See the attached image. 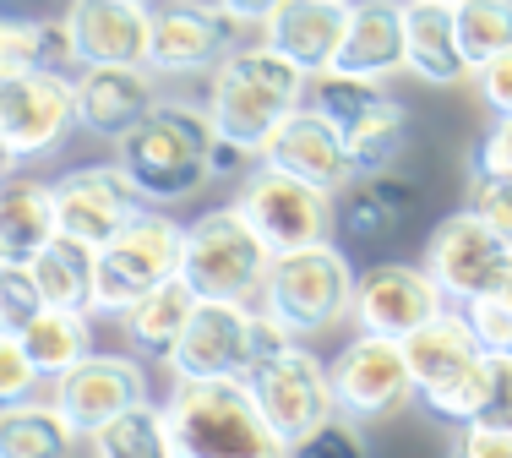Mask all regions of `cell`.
Listing matches in <instances>:
<instances>
[{
  "label": "cell",
  "mask_w": 512,
  "mask_h": 458,
  "mask_svg": "<svg viewBox=\"0 0 512 458\" xmlns=\"http://www.w3.org/2000/svg\"><path fill=\"white\" fill-rule=\"evenodd\" d=\"M306 82H311L306 71L295 60H284L267 39L235 44L213 66V82H207V99H202L207 120H213V137L235 142V148H246L256 159L267 131L295 104H306Z\"/></svg>",
  "instance_id": "6da1fadb"
},
{
  "label": "cell",
  "mask_w": 512,
  "mask_h": 458,
  "mask_svg": "<svg viewBox=\"0 0 512 458\" xmlns=\"http://www.w3.org/2000/svg\"><path fill=\"white\" fill-rule=\"evenodd\" d=\"M115 148H120L115 164L131 175L137 197L153 202V208H175L213 180V120H207L202 104L158 99L148 120L131 126Z\"/></svg>",
  "instance_id": "7a4b0ae2"
},
{
  "label": "cell",
  "mask_w": 512,
  "mask_h": 458,
  "mask_svg": "<svg viewBox=\"0 0 512 458\" xmlns=\"http://www.w3.org/2000/svg\"><path fill=\"white\" fill-rule=\"evenodd\" d=\"M169 453L180 458H273L284 453L246 377H175L164 404Z\"/></svg>",
  "instance_id": "3957f363"
},
{
  "label": "cell",
  "mask_w": 512,
  "mask_h": 458,
  "mask_svg": "<svg viewBox=\"0 0 512 458\" xmlns=\"http://www.w3.org/2000/svg\"><path fill=\"white\" fill-rule=\"evenodd\" d=\"M349 300H355V268H349V257L333 240L273 251L267 279L256 289V306L273 322H284L295 339L338 328V322L349 317Z\"/></svg>",
  "instance_id": "277c9868"
},
{
  "label": "cell",
  "mask_w": 512,
  "mask_h": 458,
  "mask_svg": "<svg viewBox=\"0 0 512 458\" xmlns=\"http://www.w3.org/2000/svg\"><path fill=\"white\" fill-rule=\"evenodd\" d=\"M404 355L414 371V399L431 415H442L447 426H463V420L480 415L491 349L480 344V333L469 328L463 311H436L431 322H420L404 339Z\"/></svg>",
  "instance_id": "5b68a950"
},
{
  "label": "cell",
  "mask_w": 512,
  "mask_h": 458,
  "mask_svg": "<svg viewBox=\"0 0 512 458\" xmlns=\"http://www.w3.org/2000/svg\"><path fill=\"white\" fill-rule=\"evenodd\" d=\"M180 246H186V224H175L169 213L142 208L120 235H109L93 251V317H120L126 306H137L148 289L180 273Z\"/></svg>",
  "instance_id": "8992f818"
},
{
  "label": "cell",
  "mask_w": 512,
  "mask_h": 458,
  "mask_svg": "<svg viewBox=\"0 0 512 458\" xmlns=\"http://www.w3.org/2000/svg\"><path fill=\"white\" fill-rule=\"evenodd\" d=\"M267 240L246 224V213L207 208L202 219L186 224V246H180V279L197 289V300H256L267 279Z\"/></svg>",
  "instance_id": "52a82bcc"
},
{
  "label": "cell",
  "mask_w": 512,
  "mask_h": 458,
  "mask_svg": "<svg viewBox=\"0 0 512 458\" xmlns=\"http://www.w3.org/2000/svg\"><path fill=\"white\" fill-rule=\"evenodd\" d=\"M246 382H251L256 409H262V420L273 426V437H278V448H284V453H300V442H306L311 431L338 409L327 360L311 355L300 339H289L284 349L251 360Z\"/></svg>",
  "instance_id": "ba28073f"
},
{
  "label": "cell",
  "mask_w": 512,
  "mask_h": 458,
  "mask_svg": "<svg viewBox=\"0 0 512 458\" xmlns=\"http://www.w3.org/2000/svg\"><path fill=\"white\" fill-rule=\"evenodd\" d=\"M235 208L246 213V224L267 240V251H295V246H316V240H333L338 208L333 191L311 186V180L278 170V164L256 159L240 175V197Z\"/></svg>",
  "instance_id": "9c48e42d"
},
{
  "label": "cell",
  "mask_w": 512,
  "mask_h": 458,
  "mask_svg": "<svg viewBox=\"0 0 512 458\" xmlns=\"http://www.w3.org/2000/svg\"><path fill=\"white\" fill-rule=\"evenodd\" d=\"M327 377H333V399L344 415L355 420H382L414 404V371L404 355V339H387V333H360L327 360Z\"/></svg>",
  "instance_id": "30bf717a"
},
{
  "label": "cell",
  "mask_w": 512,
  "mask_h": 458,
  "mask_svg": "<svg viewBox=\"0 0 512 458\" xmlns=\"http://www.w3.org/2000/svg\"><path fill=\"white\" fill-rule=\"evenodd\" d=\"M507 257H512V246L474 208L447 213V219L431 229V240H425V273L442 284V295L453 300V306H469V300L502 289Z\"/></svg>",
  "instance_id": "8fae6325"
},
{
  "label": "cell",
  "mask_w": 512,
  "mask_h": 458,
  "mask_svg": "<svg viewBox=\"0 0 512 458\" xmlns=\"http://www.w3.org/2000/svg\"><path fill=\"white\" fill-rule=\"evenodd\" d=\"M235 33L218 0H153L148 66L158 77H213V66L235 50Z\"/></svg>",
  "instance_id": "7c38bea8"
},
{
  "label": "cell",
  "mask_w": 512,
  "mask_h": 458,
  "mask_svg": "<svg viewBox=\"0 0 512 458\" xmlns=\"http://www.w3.org/2000/svg\"><path fill=\"white\" fill-rule=\"evenodd\" d=\"M77 131V77L71 71H22L0 77V137L22 159H44Z\"/></svg>",
  "instance_id": "4fadbf2b"
},
{
  "label": "cell",
  "mask_w": 512,
  "mask_h": 458,
  "mask_svg": "<svg viewBox=\"0 0 512 458\" xmlns=\"http://www.w3.org/2000/svg\"><path fill=\"white\" fill-rule=\"evenodd\" d=\"M55 202V235L77 240V246L99 251L109 235H120L142 213V197L120 164H88V170H66L50 180Z\"/></svg>",
  "instance_id": "5bb4252c"
},
{
  "label": "cell",
  "mask_w": 512,
  "mask_h": 458,
  "mask_svg": "<svg viewBox=\"0 0 512 458\" xmlns=\"http://www.w3.org/2000/svg\"><path fill=\"white\" fill-rule=\"evenodd\" d=\"M447 311L442 284L425 273V262H371L355 273V300H349V322L360 333H387V339H409L420 322Z\"/></svg>",
  "instance_id": "9a60e30c"
},
{
  "label": "cell",
  "mask_w": 512,
  "mask_h": 458,
  "mask_svg": "<svg viewBox=\"0 0 512 458\" xmlns=\"http://www.w3.org/2000/svg\"><path fill=\"white\" fill-rule=\"evenodd\" d=\"M251 322L256 300H197L169 349L175 377H246L251 366Z\"/></svg>",
  "instance_id": "2e32d148"
},
{
  "label": "cell",
  "mask_w": 512,
  "mask_h": 458,
  "mask_svg": "<svg viewBox=\"0 0 512 458\" xmlns=\"http://www.w3.org/2000/svg\"><path fill=\"white\" fill-rule=\"evenodd\" d=\"M50 399L82 442L93 426H104L109 415H120V409L148 399V371H142L137 355H99V349H88L77 366H66L55 377Z\"/></svg>",
  "instance_id": "e0dca14e"
},
{
  "label": "cell",
  "mask_w": 512,
  "mask_h": 458,
  "mask_svg": "<svg viewBox=\"0 0 512 458\" xmlns=\"http://www.w3.org/2000/svg\"><path fill=\"white\" fill-rule=\"evenodd\" d=\"M256 159H267V164H278V170L311 180V186L333 191V197L355 186L344 131H338L322 110H311V104H295V110L278 120V126L267 131V142H262V153H256Z\"/></svg>",
  "instance_id": "ac0fdd59"
},
{
  "label": "cell",
  "mask_w": 512,
  "mask_h": 458,
  "mask_svg": "<svg viewBox=\"0 0 512 458\" xmlns=\"http://www.w3.org/2000/svg\"><path fill=\"white\" fill-rule=\"evenodd\" d=\"M66 39L77 66H148V22L153 6L142 0H71Z\"/></svg>",
  "instance_id": "d6986e66"
},
{
  "label": "cell",
  "mask_w": 512,
  "mask_h": 458,
  "mask_svg": "<svg viewBox=\"0 0 512 458\" xmlns=\"http://www.w3.org/2000/svg\"><path fill=\"white\" fill-rule=\"evenodd\" d=\"M158 104L153 66H82L77 77V126L99 142H120L131 126H142Z\"/></svg>",
  "instance_id": "ffe728a7"
},
{
  "label": "cell",
  "mask_w": 512,
  "mask_h": 458,
  "mask_svg": "<svg viewBox=\"0 0 512 458\" xmlns=\"http://www.w3.org/2000/svg\"><path fill=\"white\" fill-rule=\"evenodd\" d=\"M349 0H278L262 17V39L284 60H295L306 77L333 66L338 44H344Z\"/></svg>",
  "instance_id": "44dd1931"
},
{
  "label": "cell",
  "mask_w": 512,
  "mask_h": 458,
  "mask_svg": "<svg viewBox=\"0 0 512 458\" xmlns=\"http://www.w3.org/2000/svg\"><path fill=\"white\" fill-rule=\"evenodd\" d=\"M404 71H414L425 88H463V82H474V66L458 44L453 6H442V0H404Z\"/></svg>",
  "instance_id": "7402d4cb"
},
{
  "label": "cell",
  "mask_w": 512,
  "mask_h": 458,
  "mask_svg": "<svg viewBox=\"0 0 512 458\" xmlns=\"http://www.w3.org/2000/svg\"><path fill=\"white\" fill-rule=\"evenodd\" d=\"M333 71L349 77H393L404 71V0H349L344 44L333 55Z\"/></svg>",
  "instance_id": "603a6c76"
},
{
  "label": "cell",
  "mask_w": 512,
  "mask_h": 458,
  "mask_svg": "<svg viewBox=\"0 0 512 458\" xmlns=\"http://www.w3.org/2000/svg\"><path fill=\"white\" fill-rule=\"evenodd\" d=\"M191 306H197V289H191V284L175 273V279H164L158 289H148L137 306L120 311V333H126V344L137 349V355L164 360L169 349H175L180 328H186Z\"/></svg>",
  "instance_id": "cb8c5ba5"
},
{
  "label": "cell",
  "mask_w": 512,
  "mask_h": 458,
  "mask_svg": "<svg viewBox=\"0 0 512 458\" xmlns=\"http://www.w3.org/2000/svg\"><path fill=\"white\" fill-rule=\"evenodd\" d=\"M414 180L398 175V170H382V175H365L349 186V202L338 213L349 240H387L393 229H404V219L414 213Z\"/></svg>",
  "instance_id": "d4e9b609"
},
{
  "label": "cell",
  "mask_w": 512,
  "mask_h": 458,
  "mask_svg": "<svg viewBox=\"0 0 512 458\" xmlns=\"http://www.w3.org/2000/svg\"><path fill=\"white\" fill-rule=\"evenodd\" d=\"M55 235V202H50V180L33 175H11L0 180V246L11 262H33V251Z\"/></svg>",
  "instance_id": "484cf974"
},
{
  "label": "cell",
  "mask_w": 512,
  "mask_h": 458,
  "mask_svg": "<svg viewBox=\"0 0 512 458\" xmlns=\"http://www.w3.org/2000/svg\"><path fill=\"white\" fill-rule=\"evenodd\" d=\"M22 349L33 355L44 382H55L66 366H77L82 355L93 349V311H77V306H44L28 328L17 333Z\"/></svg>",
  "instance_id": "4316f807"
},
{
  "label": "cell",
  "mask_w": 512,
  "mask_h": 458,
  "mask_svg": "<svg viewBox=\"0 0 512 458\" xmlns=\"http://www.w3.org/2000/svg\"><path fill=\"white\" fill-rule=\"evenodd\" d=\"M77 448V431L66 426V415L55 409V399H22L0 409V453L6 458H55Z\"/></svg>",
  "instance_id": "83f0119b"
},
{
  "label": "cell",
  "mask_w": 512,
  "mask_h": 458,
  "mask_svg": "<svg viewBox=\"0 0 512 458\" xmlns=\"http://www.w3.org/2000/svg\"><path fill=\"white\" fill-rule=\"evenodd\" d=\"M71 39L66 22L44 17H0V77H22V71H66Z\"/></svg>",
  "instance_id": "f1b7e54d"
},
{
  "label": "cell",
  "mask_w": 512,
  "mask_h": 458,
  "mask_svg": "<svg viewBox=\"0 0 512 458\" xmlns=\"http://www.w3.org/2000/svg\"><path fill=\"white\" fill-rule=\"evenodd\" d=\"M344 148H349V170H355V180L398 170V159H404V148H409V110L398 99H382L371 115L344 131Z\"/></svg>",
  "instance_id": "f546056e"
},
{
  "label": "cell",
  "mask_w": 512,
  "mask_h": 458,
  "mask_svg": "<svg viewBox=\"0 0 512 458\" xmlns=\"http://www.w3.org/2000/svg\"><path fill=\"white\" fill-rule=\"evenodd\" d=\"M28 273H33V284H39L44 306L88 311V300H93V251L88 246H77V240H66V235H50L33 251Z\"/></svg>",
  "instance_id": "4dcf8cb0"
},
{
  "label": "cell",
  "mask_w": 512,
  "mask_h": 458,
  "mask_svg": "<svg viewBox=\"0 0 512 458\" xmlns=\"http://www.w3.org/2000/svg\"><path fill=\"white\" fill-rule=\"evenodd\" d=\"M82 442H88L93 453H104V458H158V453H169L164 404L142 399V404L120 409V415L104 420V426H93Z\"/></svg>",
  "instance_id": "1f68e13d"
},
{
  "label": "cell",
  "mask_w": 512,
  "mask_h": 458,
  "mask_svg": "<svg viewBox=\"0 0 512 458\" xmlns=\"http://www.w3.org/2000/svg\"><path fill=\"white\" fill-rule=\"evenodd\" d=\"M382 99H387V88L376 77H349V71H333V66L316 71V77L306 82V104L322 110L338 131H349L355 120H365Z\"/></svg>",
  "instance_id": "d6a6232c"
},
{
  "label": "cell",
  "mask_w": 512,
  "mask_h": 458,
  "mask_svg": "<svg viewBox=\"0 0 512 458\" xmlns=\"http://www.w3.org/2000/svg\"><path fill=\"white\" fill-rule=\"evenodd\" d=\"M453 22H458V44L469 55V66L512 50V0H458Z\"/></svg>",
  "instance_id": "836d02e7"
},
{
  "label": "cell",
  "mask_w": 512,
  "mask_h": 458,
  "mask_svg": "<svg viewBox=\"0 0 512 458\" xmlns=\"http://www.w3.org/2000/svg\"><path fill=\"white\" fill-rule=\"evenodd\" d=\"M39 311H44V295H39V284H33L28 262L0 268V333H22Z\"/></svg>",
  "instance_id": "e575fe53"
},
{
  "label": "cell",
  "mask_w": 512,
  "mask_h": 458,
  "mask_svg": "<svg viewBox=\"0 0 512 458\" xmlns=\"http://www.w3.org/2000/svg\"><path fill=\"white\" fill-rule=\"evenodd\" d=\"M469 208L512 246V175H502V170H474L469 175Z\"/></svg>",
  "instance_id": "d590c367"
},
{
  "label": "cell",
  "mask_w": 512,
  "mask_h": 458,
  "mask_svg": "<svg viewBox=\"0 0 512 458\" xmlns=\"http://www.w3.org/2000/svg\"><path fill=\"white\" fill-rule=\"evenodd\" d=\"M39 366H33V355L22 349L17 333H0V409L6 404H22L39 393Z\"/></svg>",
  "instance_id": "8d00e7d4"
},
{
  "label": "cell",
  "mask_w": 512,
  "mask_h": 458,
  "mask_svg": "<svg viewBox=\"0 0 512 458\" xmlns=\"http://www.w3.org/2000/svg\"><path fill=\"white\" fill-rule=\"evenodd\" d=\"M474 420L512 431V355L507 349H491V355H485V399H480V415Z\"/></svg>",
  "instance_id": "74e56055"
},
{
  "label": "cell",
  "mask_w": 512,
  "mask_h": 458,
  "mask_svg": "<svg viewBox=\"0 0 512 458\" xmlns=\"http://www.w3.org/2000/svg\"><path fill=\"white\" fill-rule=\"evenodd\" d=\"M463 317H469V328L480 333L485 349H512V300L502 295V289L469 300V306H463Z\"/></svg>",
  "instance_id": "f35d334b"
},
{
  "label": "cell",
  "mask_w": 512,
  "mask_h": 458,
  "mask_svg": "<svg viewBox=\"0 0 512 458\" xmlns=\"http://www.w3.org/2000/svg\"><path fill=\"white\" fill-rule=\"evenodd\" d=\"M365 420L344 415V409H333V415L322 420V426L311 431L306 442H300V453H365Z\"/></svg>",
  "instance_id": "ab89813d"
},
{
  "label": "cell",
  "mask_w": 512,
  "mask_h": 458,
  "mask_svg": "<svg viewBox=\"0 0 512 458\" xmlns=\"http://www.w3.org/2000/svg\"><path fill=\"white\" fill-rule=\"evenodd\" d=\"M474 93H480V104L491 115H512V50L474 66Z\"/></svg>",
  "instance_id": "60d3db41"
},
{
  "label": "cell",
  "mask_w": 512,
  "mask_h": 458,
  "mask_svg": "<svg viewBox=\"0 0 512 458\" xmlns=\"http://www.w3.org/2000/svg\"><path fill=\"white\" fill-rule=\"evenodd\" d=\"M453 453H463V458H512V431L485 426V420H463L453 431Z\"/></svg>",
  "instance_id": "b9f144b4"
},
{
  "label": "cell",
  "mask_w": 512,
  "mask_h": 458,
  "mask_svg": "<svg viewBox=\"0 0 512 458\" xmlns=\"http://www.w3.org/2000/svg\"><path fill=\"white\" fill-rule=\"evenodd\" d=\"M474 170H502V175H512V115H496V126L485 131V142H480Z\"/></svg>",
  "instance_id": "7bdbcfd3"
},
{
  "label": "cell",
  "mask_w": 512,
  "mask_h": 458,
  "mask_svg": "<svg viewBox=\"0 0 512 458\" xmlns=\"http://www.w3.org/2000/svg\"><path fill=\"white\" fill-rule=\"evenodd\" d=\"M218 6H224V17L235 22V28H262V17L278 0H218Z\"/></svg>",
  "instance_id": "ee69618b"
},
{
  "label": "cell",
  "mask_w": 512,
  "mask_h": 458,
  "mask_svg": "<svg viewBox=\"0 0 512 458\" xmlns=\"http://www.w3.org/2000/svg\"><path fill=\"white\" fill-rule=\"evenodd\" d=\"M17 170H22V153L11 148L6 137H0V180H11V175H17Z\"/></svg>",
  "instance_id": "f6af8a7d"
},
{
  "label": "cell",
  "mask_w": 512,
  "mask_h": 458,
  "mask_svg": "<svg viewBox=\"0 0 512 458\" xmlns=\"http://www.w3.org/2000/svg\"><path fill=\"white\" fill-rule=\"evenodd\" d=\"M502 295L512 300V257H507V273H502Z\"/></svg>",
  "instance_id": "bcb514c9"
},
{
  "label": "cell",
  "mask_w": 512,
  "mask_h": 458,
  "mask_svg": "<svg viewBox=\"0 0 512 458\" xmlns=\"http://www.w3.org/2000/svg\"><path fill=\"white\" fill-rule=\"evenodd\" d=\"M0 268H11V257H6V246H0Z\"/></svg>",
  "instance_id": "7dc6e473"
},
{
  "label": "cell",
  "mask_w": 512,
  "mask_h": 458,
  "mask_svg": "<svg viewBox=\"0 0 512 458\" xmlns=\"http://www.w3.org/2000/svg\"><path fill=\"white\" fill-rule=\"evenodd\" d=\"M442 6H458V0H442Z\"/></svg>",
  "instance_id": "c3c4849f"
},
{
  "label": "cell",
  "mask_w": 512,
  "mask_h": 458,
  "mask_svg": "<svg viewBox=\"0 0 512 458\" xmlns=\"http://www.w3.org/2000/svg\"><path fill=\"white\" fill-rule=\"evenodd\" d=\"M142 6H153V0H142Z\"/></svg>",
  "instance_id": "681fc988"
},
{
  "label": "cell",
  "mask_w": 512,
  "mask_h": 458,
  "mask_svg": "<svg viewBox=\"0 0 512 458\" xmlns=\"http://www.w3.org/2000/svg\"><path fill=\"white\" fill-rule=\"evenodd\" d=\"M507 355H512V349H507Z\"/></svg>",
  "instance_id": "f907efd6"
}]
</instances>
